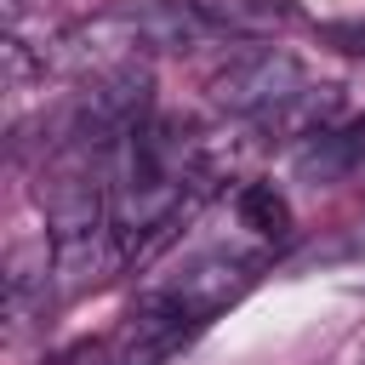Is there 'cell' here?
Returning <instances> with one entry per match:
<instances>
[{"label":"cell","mask_w":365,"mask_h":365,"mask_svg":"<svg viewBox=\"0 0 365 365\" xmlns=\"http://www.w3.org/2000/svg\"><path fill=\"white\" fill-rule=\"evenodd\" d=\"M234 211H240V222H245L251 234H262V240H285V234H291V205L274 194V182H245V188L234 194Z\"/></svg>","instance_id":"obj_8"},{"label":"cell","mask_w":365,"mask_h":365,"mask_svg":"<svg viewBox=\"0 0 365 365\" xmlns=\"http://www.w3.org/2000/svg\"><path fill=\"white\" fill-rule=\"evenodd\" d=\"M205 6V17L217 23V34L222 29H234V34H245V29H274V23H291L297 11H291V0H200Z\"/></svg>","instance_id":"obj_9"},{"label":"cell","mask_w":365,"mask_h":365,"mask_svg":"<svg viewBox=\"0 0 365 365\" xmlns=\"http://www.w3.org/2000/svg\"><path fill=\"white\" fill-rule=\"evenodd\" d=\"M331 40H336L348 57H359V63H365V29H331Z\"/></svg>","instance_id":"obj_11"},{"label":"cell","mask_w":365,"mask_h":365,"mask_svg":"<svg viewBox=\"0 0 365 365\" xmlns=\"http://www.w3.org/2000/svg\"><path fill=\"white\" fill-rule=\"evenodd\" d=\"M148 120H154V74H148V63H125V68L97 74V80L68 103L57 148H63V143H86V148L114 154V148H120L131 131H143Z\"/></svg>","instance_id":"obj_2"},{"label":"cell","mask_w":365,"mask_h":365,"mask_svg":"<svg viewBox=\"0 0 365 365\" xmlns=\"http://www.w3.org/2000/svg\"><path fill=\"white\" fill-rule=\"evenodd\" d=\"M205 154H200V131L182 120H148L143 131H131L114 148V171H108V228L125 245V257L177 222L188 188L200 182Z\"/></svg>","instance_id":"obj_1"},{"label":"cell","mask_w":365,"mask_h":365,"mask_svg":"<svg viewBox=\"0 0 365 365\" xmlns=\"http://www.w3.org/2000/svg\"><path fill=\"white\" fill-rule=\"evenodd\" d=\"M51 245H57V297H80V291H91V285L108 279L114 262L125 257V245L114 240V228H91V234L51 240Z\"/></svg>","instance_id":"obj_6"},{"label":"cell","mask_w":365,"mask_h":365,"mask_svg":"<svg viewBox=\"0 0 365 365\" xmlns=\"http://www.w3.org/2000/svg\"><path fill=\"white\" fill-rule=\"evenodd\" d=\"M0 57H6V80H11V86H23V80H29L34 68L46 74V51H29V40H23L17 29H11L6 40H0Z\"/></svg>","instance_id":"obj_10"},{"label":"cell","mask_w":365,"mask_h":365,"mask_svg":"<svg viewBox=\"0 0 365 365\" xmlns=\"http://www.w3.org/2000/svg\"><path fill=\"white\" fill-rule=\"evenodd\" d=\"M336 108H342V91H336V86H302V91L285 97L274 114H262L257 131H262V137H285V143H308V137L336 131V125H331Z\"/></svg>","instance_id":"obj_7"},{"label":"cell","mask_w":365,"mask_h":365,"mask_svg":"<svg viewBox=\"0 0 365 365\" xmlns=\"http://www.w3.org/2000/svg\"><path fill=\"white\" fill-rule=\"evenodd\" d=\"M0 285H6V314L23 325L34 308H46L57 297V245L51 234L46 240H17L6 245V262H0Z\"/></svg>","instance_id":"obj_4"},{"label":"cell","mask_w":365,"mask_h":365,"mask_svg":"<svg viewBox=\"0 0 365 365\" xmlns=\"http://www.w3.org/2000/svg\"><path fill=\"white\" fill-rule=\"evenodd\" d=\"M308 86V68H302V57L297 51H285V46H245V51H228L217 68H211V80H205V91H211V103L222 108V114H234V120H262V114H274L285 97H297Z\"/></svg>","instance_id":"obj_3"},{"label":"cell","mask_w":365,"mask_h":365,"mask_svg":"<svg viewBox=\"0 0 365 365\" xmlns=\"http://www.w3.org/2000/svg\"><path fill=\"white\" fill-rule=\"evenodd\" d=\"M251 285V262H240V257H200V262H188L165 291L194 314V319H211L222 302H234L240 291Z\"/></svg>","instance_id":"obj_5"}]
</instances>
